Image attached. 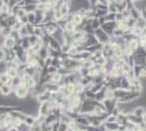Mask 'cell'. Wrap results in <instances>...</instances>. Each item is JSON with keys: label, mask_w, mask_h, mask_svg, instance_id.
<instances>
[{"label": "cell", "mask_w": 146, "mask_h": 131, "mask_svg": "<svg viewBox=\"0 0 146 131\" xmlns=\"http://www.w3.org/2000/svg\"><path fill=\"white\" fill-rule=\"evenodd\" d=\"M31 90L26 86L24 82H21L17 87L13 88V95L19 100H25L30 95Z\"/></svg>", "instance_id": "obj_1"}, {"label": "cell", "mask_w": 146, "mask_h": 131, "mask_svg": "<svg viewBox=\"0 0 146 131\" xmlns=\"http://www.w3.org/2000/svg\"><path fill=\"white\" fill-rule=\"evenodd\" d=\"M93 34H94V36L96 37V39H97V42L99 44L105 45V44L110 43L111 36H110L108 33H106V32L104 31L102 27H99V29H97V30H95Z\"/></svg>", "instance_id": "obj_2"}, {"label": "cell", "mask_w": 146, "mask_h": 131, "mask_svg": "<svg viewBox=\"0 0 146 131\" xmlns=\"http://www.w3.org/2000/svg\"><path fill=\"white\" fill-rule=\"evenodd\" d=\"M39 26H43L45 32H46V33H48L49 35H52V34H54V33L59 29L57 21H49V22H45V23L39 24Z\"/></svg>", "instance_id": "obj_3"}, {"label": "cell", "mask_w": 146, "mask_h": 131, "mask_svg": "<svg viewBox=\"0 0 146 131\" xmlns=\"http://www.w3.org/2000/svg\"><path fill=\"white\" fill-rule=\"evenodd\" d=\"M21 78H22V82H24L25 84H26V86L29 87L30 90H33L34 87L36 86L37 83L35 80H34V78L30 74H26V73H23V74L21 75Z\"/></svg>", "instance_id": "obj_4"}, {"label": "cell", "mask_w": 146, "mask_h": 131, "mask_svg": "<svg viewBox=\"0 0 146 131\" xmlns=\"http://www.w3.org/2000/svg\"><path fill=\"white\" fill-rule=\"evenodd\" d=\"M51 92H49V91H44V92H42L40 94H38L36 96V102L38 105H40V104H43V103H45V102H49V100H51Z\"/></svg>", "instance_id": "obj_5"}, {"label": "cell", "mask_w": 146, "mask_h": 131, "mask_svg": "<svg viewBox=\"0 0 146 131\" xmlns=\"http://www.w3.org/2000/svg\"><path fill=\"white\" fill-rule=\"evenodd\" d=\"M102 103L104 104V106H105L106 110L108 112H111V110L118 105V100H117L116 98H106V100H104Z\"/></svg>", "instance_id": "obj_6"}, {"label": "cell", "mask_w": 146, "mask_h": 131, "mask_svg": "<svg viewBox=\"0 0 146 131\" xmlns=\"http://www.w3.org/2000/svg\"><path fill=\"white\" fill-rule=\"evenodd\" d=\"M50 112H51V107H50L49 102H45V103L40 104V105L38 106V114H39V115L47 116Z\"/></svg>", "instance_id": "obj_7"}, {"label": "cell", "mask_w": 146, "mask_h": 131, "mask_svg": "<svg viewBox=\"0 0 146 131\" xmlns=\"http://www.w3.org/2000/svg\"><path fill=\"white\" fill-rule=\"evenodd\" d=\"M127 117H128V121L129 122H132L134 124L135 126H141L144 124V121H143V118L142 117H137V116H135L133 112H129L128 115H127Z\"/></svg>", "instance_id": "obj_8"}, {"label": "cell", "mask_w": 146, "mask_h": 131, "mask_svg": "<svg viewBox=\"0 0 146 131\" xmlns=\"http://www.w3.org/2000/svg\"><path fill=\"white\" fill-rule=\"evenodd\" d=\"M116 27H117L116 21H113V22H105V23L102 25V29H103L106 33H108L110 36H111L112 32L115 31V29H116Z\"/></svg>", "instance_id": "obj_9"}, {"label": "cell", "mask_w": 146, "mask_h": 131, "mask_svg": "<svg viewBox=\"0 0 146 131\" xmlns=\"http://www.w3.org/2000/svg\"><path fill=\"white\" fill-rule=\"evenodd\" d=\"M70 18H71V21L75 23L76 26H80V25L83 23V20H84V17L79 13L78 11H75V12H72L70 14Z\"/></svg>", "instance_id": "obj_10"}, {"label": "cell", "mask_w": 146, "mask_h": 131, "mask_svg": "<svg viewBox=\"0 0 146 131\" xmlns=\"http://www.w3.org/2000/svg\"><path fill=\"white\" fill-rule=\"evenodd\" d=\"M132 112H133L135 116L137 117H144L146 115V107H144L143 105H135L132 109Z\"/></svg>", "instance_id": "obj_11"}, {"label": "cell", "mask_w": 146, "mask_h": 131, "mask_svg": "<svg viewBox=\"0 0 146 131\" xmlns=\"http://www.w3.org/2000/svg\"><path fill=\"white\" fill-rule=\"evenodd\" d=\"M17 44L15 39H13L11 36H8V37H3V42H2V46L7 48V49H12L14 47V45Z\"/></svg>", "instance_id": "obj_12"}, {"label": "cell", "mask_w": 146, "mask_h": 131, "mask_svg": "<svg viewBox=\"0 0 146 131\" xmlns=\"http://www.w3.org/2000/svg\"><path fill=\"white\" fill-rule=\"evenodd\" d=\"M13 94V87L8 85V84H2V86L0 87V95L2 96H10Z\"/></svg>", "instance_id": "obj_13"}, {"label": "cell", "mask_w": 146, "mask_h": 131, "mask_svg": "<svg viewBox=\"0 0 146 131\" xmlns=\"http://www.w3.org/2000/svg\"><path fill=\"white\" fill-rule=\"evenodd\" d=\"M128 46L131 48V49L133 50L134 53L136 51V50L139 49L141 47V45H140V42H139V38L137 37H133V38H131L130 41H129L128 43Z\"/></svg>", "instance_id": "obj_14"}, {"label": "cell", "mask_w": 146, "mask_h": 131, "mask_svg": "<svg viewBox=\"0 0 146 131\" xmlns=\"http://www.w3.org/2000/svg\"><path fill=\"white\" fill-rule=\"evenodd\" d=\"M107 74H109L112 79H116V78H119L120 75H122L123 73H122V70L120 68H117V67H112V68L110 69L109 71H108V73Z\"/></svg>", "instance_id": "obj_15"}, {"label": "cell", "mask_w": 146, "mask_h": 131, "mask_svg": "<svg viewBox=\"0 0 146 131\" xmlns=\"http://www.w3.org/2000/svg\"><path fill=\"white\" fill-rule=\"evenodd\" d=\"M58 121H60L59 118L56 116L55 114H52V112H50V114H48V115L46 116V122L49 124V125L54 126L55 124H57Z\"/></svg>", "instance_id": "obj_16"}, {"label": "cell", "mask_w": 146, "mask_h": 131, "mask_svg": "<svg viewBox=\"0 0 146 131\" xmlns=\"http://www.w3.org/2000/svg\"><path fill=\"white\" fill-rule=\"evenodd\" d=\"M104 126L107 131H118L119 129V124L118 122H104Z\"/></svg>", "instance_id": "obj_17"}, {"label": "cell", "mask_w": 146, "mask_h": 131, "mask_svg": "<svg viewBox=\"0 0 146 131\" xmlns=\"http://www.w3.org/2000/svg\"><path fill=\"white\" fill-rule=\"evenodd\" d=\"M117 121L119 125H125L128 122V117H127V114L123 112H120V114L117 116Z\"/></svg>", "instance_id": "obj_18"}, {"label": "cell", "mask_w": 146, "mask_h": 131, "mask_svg": "<svg viewBox=\"0 0 146 131\" xmlns=\"http://www.w3.org/2000/svg\"><path fill=\"white\" fill-rule=\"evenodd\" d=\"M76 30V25L74 22H72L71 20L68 18V22L67 25H66V29H64V32H68V33H73V32Z\"/></svg>", "instance_id": "obj_19"}, {"label": "cell", "mask_w": 146, "mask_h": 131, "mask_svg": "<svg viewBox=\"0 0 146 131\" xmlns=\"http://www.w3.org/2000/svg\"><path fill=\"white\" fill-rule=\"evenodd\" d=\"M37 121V119L35 116H33V115H26V117L24 118V124L25 125H27L29 127H32V126L34 125L35 122Z\"/></svg>", "instance_id": "obj_20"}, {"label": "cell", "mask_w": 146, "mask_h": 131, "mask_svg": "<svg viewBox=\"0 0 146 131\" xmlns=\"http://www.w3.org/2000/svg\"><path fill=\"white\" fill-rule=\"evenodd\" d=\"M79 83H81L83 86L85 87L86 85H88V84H91V83H93V76H91V75H86V76H81V79H80V82Z\"/></svg>", "instance_id": "obj_21"}, {"label": "cell", "mask_w": 146, "mask_h": 131, "mask_svg": "<svg viewBox=\"0 0 146 131\" xmlns=\"http://www.w3.org/2000/svg\"><path fill=\"white\" fill-rule=\"evenodd\" d=\"M37 54H38L39 58H40V59L44 61V60H45V59L49 56V55H48V47H47V46H43V47L40 48V50H39Z\"/></svg>", "instance_id": "obj_22"}, {"label": "cell", "mask_w": 146, "mask_h": 131, "mask_svg": "<svg viewBox=\"0 0 146 131\" xmlns=\"http://www.w3.org/2000/svg\"><path fill=\"white\" fill-rule=\"evenodd\" d=\"M62 79H63V75L59 73V72H57V73H54V74H51V82L52 83H57V84H61V82H62Z\"/></svg>", "instance_id": "obj_23"}, {"label": "cell", "mask_w": 146, "mask_h": 131, "mask_svg": "<svg viewBox=\"0 0 146 131\" xmlns=\"http://www.w3.org/2000/svg\"><path fill=\"white\" fill-rule=\"evenodd\" d=\"M11 32H12V27H10V26L7 25V26L2 27V29L0 30V35H1L2 37H8V36H10Z\"/></svg>", "instance_id": "obj_24"}, {"label": "cell", "mask_w": 146, "mask_h": 131, "mask_svg": "<svg viewBox=\"0 0 146 131\" xmlns=\"http://www.w3.org/2000/svg\"><path fill=\"white\" fill-rule=\"evenodd\" d=\"M21 46L23 47L25 49V51L29 49V48H31L32 46H31V43H30V39H29V36H25V37H22V39H21Z\"/></svg>", "instance_id": "obj_25"}, {"label": "cell", "mask_w": 146, "mask_h": 131, "mask_svg": "<svg viewBox=\"0 0 146 131\" xmlns=\"http://www.w3.org/2000/svg\"><path fill=\"white\" fill-rule=\"evenodd\" d=\"M131 33H132V35L134 37H139L143 34V29H141V27L135 25L133 29H131Z\"/></svg>", "instance_id": "obj_26"}, {"label": "cell", "mask_w": 146, "mask_h": 131, "mask_svg": "<svg viewBox=\"0 0 146 131\" xmlns=\"http://www.w3.org/2000/svg\"><path fill=\"white\" fill-rule=\"evenodd\" d=\"M6 73L10 78H14L15 75H18L19 74V72H18V69L17 68H12V67H8L6 70Z\"/></svg>", "instance_id": "obj_27"}, {"label": "cell", "mask_w": 146, "mask_h": 131, "mask_svg": "<svg viewBox=\"0 0 146 131\" xmlns=\"http://www.w3.org/2000/svg\"><path fill=\"white\" fill-rule=\"evenodd\" d=\"M91 25H92V29H93L94 31L97 30V29H99V27H102V24H100V22H99V19H98V18L92 19Z\"/></svg>", "instance_id": "obj_28"}, {"label": "cell", "mask_w": 146, "mask_h": 131, "mask_svg": "<svg viewBox=\"0 0 146 131\" xmlns=\"http://www.w3.org/2000/svg\"><path fill=\"white\" fill-rule=\"evenodd\" d=\"M24 11L26 13H30V12H35L37 10V5H27V6L23 7Z\"/></svg>", "instance_id": "obj_29"}, {"label": "cell", "mask_w": 146, "mask_h": 131, "mask_svg": "<svg viewBox=\"0 0 146 131\" xmlns=\"http://www.w3.org/2000/svg\"><path fill=\"white\" fill-rule=\"evenodd\" d=\"M12 79V87L14 88V87H17L22 82V78H21V75L18 74V75H15L14 78H11Z\"/></svg>", "instance_id": "obj_30"}, {"label": "cell", "mask_w": 146, "mask_h": 131, "mask_svg": "<svg viewBox=\"0 0 146 131\" xmlns=\"http://www.w3.org/2000/svg\"><path fill=\"white\" fill-rule=\"evenodd\" d=\"M124 35V32L122 31V30H119V29H115V31L112 32V34H111V37L113 38H118V37H122Z\"/></svg>", "instance_id": "obj_31"}, {"label": "cell", "mask_w": 146, "mask_h": 131, "mask_svg": "<svg viewBox=\"0 0 146 131\" xmlns=\"http://www.w3.org/2000/svg\"><path fill=\"white\" fill-rule=\"evenodd\" d=\"M78 73H79L81 76H86V75H90L91 71L88 68H84V67H81V68L78 70Z\"/></svg>", "instance_id": "obj_32"}, {"label": "cell", "mask_w": 146, "mask_h": 131, "mask_svg": "<svg viewBox=\"0 0 146 131\" xmlns=\"http://www.w3.org/2000/svg\"><path fill=\"white\" fill-rule=\"evenodd\" d=\"M105 20H106V22H113V21H116V13L108 12L105 15Z\"/></svg>", "instance_id": "obj_33"}, {"label": "cell", "mask_w": 146, "mask_h": 131, "mask_svg": "<svg viewBox=\"0 0 146 131\" xmlns=\"http://www.w3.org/2000/svg\"><path fill=\"white\" fill-rule=\"evenodd\" d=\"M19 33H20V35H21V37H25V36H30V33L27 31V29H26V26L25 24L19 30Z\"/></svg>", "instance_id": "obj_34"}, {"label": "cell", "mask_w": 146, "mask_h": 131, "mask_svg": "<svg viewBox=\"0 0 146 131\" xmlns=\"http://www.w3.org/2000/svg\"><path fill=\"white\" fill-rule=\"evenodd\" d=\"M27 20H29V23H32V24L35 25V21H36V15H35V12L27 13Z\"/></svg>", "instance_id": "obj_35"}, {"label": "cell", "mask_w": 146, "mask_h": 131, "mask_svg": "<svg viewBox=\"0 0 146 131\" xmlns=\"http://www.w3.org/2000/svg\"><path fill=\"white\" fill-rule=\"evenodd\" d=\"M127 24H128V27L131 30V29H133L134 26L136 25V19H134V18H129L128 20H127Z\"/></svg>", "instance_id": "obj_36"}, {"label": "cell", "mask_w": 146, "mask_h": 131, "mask_svg": "<svg viewBox=\"0 0 146 131\" xmlns=\"http://www.w3.org/2000/svg\"><path fill=\"white\" fill-rule=\"evenodd\" d=\"M46 68V71L48 74H54V73H57L58 72V68H56L55 66H48V67H45Z\"/></svg>", "instance_id": "obj_37"}, {"label": "cell", "mask_w": 146, "mask_h": 131, "mask_svg": "<svg viewBox=\"0 0 146 131\" xmlns=\"http://www.w3.org/2000/svg\"><path fill=\"white\" fill-rule=\"evenodd\" d=\"M29 39H30L31 46H34L35 44L39 42V39H40V38L37 37L36 35H34V34H33V35H30V36H29Z\"/></svg>", "instance_id": "obj_38"}, {"label": "cell", "mask_w": 146, "mask_h": 131, "mask_svg": "<svg viewBox=\"0 0 146 131\" xmlns=\"http://www.w3.org/2000/svg\"><path fill=\"white\" fill-rule=\"evenodd\" d=\"M108 12H111V13H118V8L117 6L111 1L109 5H108Z\"/></svg>", "instance_id": "obj_39"}, {"label": "cell", "mask_w": 146, "mask_h": 131, "mask_svg": "<svg viewBox=\"0 0 146 131\" xmlns=\"http://www.w3.org/2000/svg\"><path fill=\"white\" fill-rule=\"evenodd\" d=\"M10 79H11V78H10V76H9V75L7 74L6 72H3V73H1V74H0V81L2 82V83H3V84H6L7 82L9 81V80H10Z\"/></svg>", "instance_id": "obj_40"}, {"label": "cell", "mask_w": 146, "mask_h": 131, "mask_svg": "<svg viewBox=\"0 0 146 131\" xmlns=\"http://www.w3.org/2000/svg\"><path fill=\"white\" fill-rule=\"evenodd\" d=\"M31 131H42V124H39L38 121H36L34 125L31 127Z\"/></svg>", "instance_id": "obj_41"}, {"label": "cell", "mask_w": 146, "mask_h": 131, "mask_svg": "<svg viewBox=\"0 0 146 131\" xmlns=\"http://www.w3.org/2000/svg\"><path fill=\"white\" fill-rule=\"evenodd\" d=\"M136 26H139V27H141V29H145V27H146V22L142 19V18H140V19L136 20Z\"/></svg>", "instance_id": "obj_42"}, {"label": "cell", "mask_w": 146, "mask_h": 131, "mask_svg": "<svg viewBox=\"0 0 146 131\" xmlns=\"http://www.w3.org/2000/svg\"><path fill=\"white\" fill-rule=\"evenodd\" d=\"M25 26H26L27 31L30 33V35H33V34H34V30H35V25L32 24V23H26Z\"/></svg>", "instance_id": "obj_43"}, {"label": "cell", "mask_w": 146, "mask_h": 131, "mask_svg": "<svg viewBox=\"0 0 146 131\" xmlns=\"http://www.w3.org/2000/svg\"><path fill=\"white\" fill-rule=\"evenodd\" d=\"M84 86L81 84V83H75V94L81 93V92H84Z\"/></svg>", "instance_id": "obj_44"}, {"label": "cell", "mask_w": 146, "mask_h": 131, "mask_svg": "<svg viewBox=\"0 0 146 131\" xmlns=\"http://www.w3.org/2000/svg\"><path fill=\"white\" fill-rule=\"evenodd\" d=\"M17 128H18L19 131H30V129H31V127H29L27 125H25L24 122H22V124L19 126V127H17Z\"/></svg>", "instance_id": "obj_45"}, {"label": "cell", "mask_w": 146, "mask_h": 131, "mask_svg": "<svg viewBox=\"0 0 146 131\" xmlns=\"http://www.w3.org/2000/svg\"><path fill=\"white\" fill-rule=\"evenodd\" d=\"M105 121H106V122H118V121H117V116H113V115H111V114L108 115V117L106 118Z\"/></svg>", "instance_id": "obj_46"}, {"label": "cell", "mask_w": 146, "mask_h": 131, "mask_svg": "<svg viewBox=\"0 0 146 131\" xmlns=\"http://www.w3.org/2000/svg\"><path fill=\"white\" fill-rule=\"evenodd\" d=\"M140 79H146V67H144V68L141 70Z\"/></svg>", "instance_id": "obj_47"}, {"label": "cell", "mask_w": 146, "mask_h": 131, "mask_svg": "<svg viewBox=\"0 0 146 131\" xmlns=\"http://www.w3.org/2000/svg\"><path fill=\"white\" fill-rule=\"evenodd\" d=\"M141 18L146 22V8H144V9L141 10Z\"/></svg>", "instance_id": "obj_48"}, {"label": "cell", "mask_w": 146, "mask_h": 131, "mask_svg": "<svg viewBox=\"0 0 146 131\" xmlns=\"http://www.w3.org/2000/svg\"><path fill=\"white\" fill-rule=\"evenodd\" d=\"M110 2V0H98V3H100V5H105V6H108Z\"/></svg>", "instance_id": "obj_49"}, {"label": "cell", "mask_w": 146, "mask_h": 131, "mask_svg": "<svg viewBox=\"0 0 146 131\" xmlns=\"http://www.w3.org/2000/svg\"><path fill=\"white\" fill-rule=\"evenodd\" d=\"M39 2L40 3H47V2H49V0H39Z\"/></svg>", "instance_id": "obj_50"}, {"label": "cell", "mask_w": 146, "mask_h": 131, "mask_svg": "<svg viewBox=\"0 0 146 131\" xmlns=\"http://www.w3.org/2000/svg\"><path fill=\"white\" fill-rule=\"evenodd\" d=\"M5 5V2H3V0H0V9H1V7Z\"/></svg>", "instance_id": "obj_51"}, {"label": "cell", "mask_w": 146, "mask_h": 131, "mask_svg": "<svg viewBox=\"0 0 146 131\" xmlns=\"http://www.w3.org/2000/svg\"><path fill=\"white\" fill-rule=\"evenodd\" d=\"M143 121H144V124L146 125V115L144 116V117H143Z\"/></svg>", "instance_id": "obj_52"}, {"label": "cell", "mask_w": 146, "mask_h": 131, "mask_svg": "<svg viewBox=\"0 0 146 131\" xmlns=\"http://www.w3.org/2000/svg\"><path fill=\"white\" fill-rule=\"evenodd\" d=\"M2 84H3V83H2V82H1V81H0V87H1V86H2Z\"/></svg>", "instance_id": "obj_53"}, {"label": "cell", "mask_w": 146, "mask_h": 131, "mask_svg": "<svg viewBox=\"0 0 146 131\" xmlns=\"http://www.w3.org/2000/svg\"><path fill=\"white\" fill-rule=\"evenodd\" d=\"M132 1H133V2H135V1H139V0H132Z\"/></svg>", "instance_id": "obj_54"}, {"label": "cell", "mask_w": 146, "mask_h": 131, "mask_svg": "<svg viewBox=\"0 0 146 131\" xmlns=\"http://www.w3.org/2000/svg\"><path fill=\"white\" fill-rule=\"evenodd\" d=\"M145 63H146V58H145Z\"/></svg>", "instance_id": "obj_55"}, {"label": "cell", "mask_w": 146, "mask_h": 131, "mask_svg": "<svg viewBox=\"0 0 146 131\" xmlns=\"http://www.w3.org/2000/svg\"><path fill=\"white\" fill-rule=\"evenodd\" d=\"M38 1H39V0H38Z\"/></svg>", "instance_id": "obj_56"}]
</instances>
